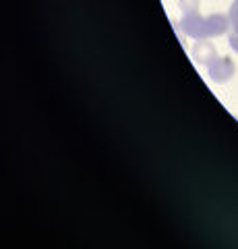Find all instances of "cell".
<instances>
[{
	"mask_svg": "<svg viewBox=\"0 0 238 249\" xmlns=\"http://www.w3.org/2000/svg\"><path fill=\"white\" fill-rule=\"evenodd\" d=\"M178 25L182 34L193 37V40H211V37H220L228 34L230 19L224 13H213V15L203 17L199 11H195V13L184 15Z\"/></svg>",
	"mask_w": 238,
	"mask_h": 249,
	"instance_id": "6da1fadb",
	"label": "cell"
},
{
	"mask_svg": "<svg viewBox=\"0 0 238 249\" xmlns=\"http://www.w3.org/2000/svg\"><path fill=\"white\" fill-rule=\"evenodd\" d=\"M236 75V62L230 56H218L207 65V77L213 83H228Z\"/></svg>",
	"mask_w": 238,
	"mask_h": 249,
	"instance_id": "7a4b0ae2",
	"label": "cell"
},
{
	"mask_svg": "<svg viewBox=\"0 0 238 249\" xmlns=\"http://www.w3.org/2000/svg\"><path fill=\"white\" fill-rule=\"evenodd\" d=\"M190 56H193L195 62H199V65H209V62H213L218 58V50L216 46H213L211 42L207 40H197V44L193 46V52H190Z\"/></svg>",
	"mask_w": 238,
	"mask_h": 249,
	"instance_id": "3957f363",
	"label": "cell"
},
{
	"mask_svg": "<svg viewBox=\"0 0 238 249\" xmlns=\"http://www.w3.org/2000/svg\"><path fill=\"white\" fill-rule=\"evenodd\" d=\"M228 19H230V27H232V31H234V34H238V0H234L232 6H230Z\"/></svg>",
	"mask_w": 238,
	"mask_h": 249,
	"instance_id": "277c9868",
	"label": "cell"
},
{
	"mask_svg": "<svg viewBox=\"0 0 238 249\" xmlns=\"http://www.w3.org/2000/svg\"><path fill=\"white\" fill-rule=\"evenodd\" d=\"M178 6L184 11V15L195 13V11H199V0H178Z\"/></svg>",
	"mask_w": 238,
	"mask_h": 249,
	"instance_id": "5b68a950",
	"label": "cell"
},
{
	"mask_svg": "<svg viewBox=\"0 0 238 249\" xmlns=\"http://www.w3.org/2000/svg\"><path fill=\"white\" fill-rule=\"evenodd\" d=\"M228 44H230V48H232L234 52H238V34H230V37H228Z\"/></svg>",
	"mask_w": 238,
	"mask_h": 249,
	"instance_id": "8992f818",
	"label": "cell"
}]
</instances>
